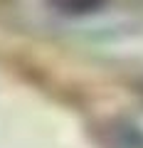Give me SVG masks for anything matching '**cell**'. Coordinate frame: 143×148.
<instances>
[{
  "label": "cell",
  "instance_id": "obj_1",
  "mask_svg": "<svg viewBox=\"0 0 143 148\" xmlns=\"http://www.w3.org/2000/svg\"><path fill=\"white\" fill-rule=\"evenodd\" d=\"M54 8L59 12H67V15H84V12H94L104 5L106 0H52Z\"/></svg>",
  "mask_w": 143,
  "mask_h": 148
}]
</instances>
